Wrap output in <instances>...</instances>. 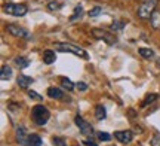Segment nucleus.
I'll use <instances>...</instances> for the list:
<instances>
[{
	"mask_svg": "<svg viewBox=\"0 0 160 146\" xmlns=\"http://www.w3.org/2000/svg\"><path fill=\"white\" fill-rule=\"evenodd\" d=\"M53 48L59 51V52H70V54H74L77 57L83 60H88V52H86L83 48L77 46L74 43H68V42H57V43H53Z\"/></svg>",
	"mask_w": 160,
	"mask_h": 146,
	"instance_id": "f257e3e1",
	"label": "nucleus"
},
{
	"mask_svg": "<svg viewBox=\"0 0 160 146\" xmlns=\"http://www.w3.org/2000/svg\"><path fill=\"white\" fill-rule=\"evenodd\" d=\"M49 118H51V112L48 111V107H45L43 105H37L31 109V119H33V122L36 125H40V127L46 125Z\"/></svg>",
	"mask_w": 160,
	"mask_h": 146,
	"instance_id": "f03ea898",
	"label": "nucleus"
},
{
	"mask_svg": "<svg viewBox=\"0 0 160 146\" xmlns=\"http://www.w3.org/2000/svg\"><path fill=\"white\" fill-rule=\"evenodd\" d=\"M156 5H157V0H144L142 3L138 6L137 15L141 19H150L153 12L156 11Z\"/></svg>",
	"mask_w": 160,
	"mask_h": 146,
	"instance_id": "7ed1b4c3",
	"label": "nucleus"
},
{
	"mask_svg": "<svg viewBox=\"0 0 160 146\" xmlns=\"http://www.w3.org/2000/svg\"><path fill=\"white\" fill-rule=\"evenodd\" d=\"M3 11L12 17H24L28 12V8L24 3H6L3 6Z\"/></svg>",
	"mask_w": 160,
	"mask_h": 146,
	"instance_id": "20e7f679",
	"label": "nucleus"
},
{
	"mask_svg": "<svg viewBox=\"0 0 160 146\" xmlns=\"http://www.w3.org/2000/svg\"><path fill=\"white\" fill-rule=\"evenodd\" d=\"M92 35L95 36L97 39H99V41H104L107 45H114V43H117V37H116L113 33L107 31V30L92 29Z\"/></svg>",
	"mask_w": 160,
	"mask_h": 146,
	"instance_id": "39448f33",
	"label": "nucleus"
},
{
	"mask_svg": "<svg viewBox=\"0 0 160 146\" xmlns=\"http://www.w3.org/2000/svg\"><path fill=\"white\" fill-rule=\"evenodd\" d=\"M6 30H8V33L13 37H21V39H27L28 37V31L22 27H19L18 24H8L6 25Z\"/></svg>",
	"mask_w": 160,
	"mask_h": 146,
	"instance_id": "423d86ee",
	"label": "nucleus"
},
{
	"mask_svg": "<svg viewBox=\"0 0 160 146\" xmlns=\"http://www.w3.org/2000/svg\"><path fill=\"white\" fill-rule=\"evenodd\" d=\"M74 122H76V125L80 128V131H82L85 136H92L93 134V128H92V125L88 122V121H85L80 115H77V116L74 118Z\"/></svg>",
	"mask_w": 160,
	"mask_h": 146,
	"instance_id": "0eeeda50",
	"label": "nucleus"
},
{
	"mask_svg": "<svg viewBox=\"0 0 160 146\" xmlns=\"http://www.w3.org/2000/svg\"><path fill=\"white\" fill-rule=\"evenodd\" d=\"M114 137L120 142V143H131L133 134H132L131 130H125V131H116Z\"/></svg>",
	"mask_w": 160,
	"mask_h": 146,
	"instance_id": "6e6552de",
	"label": "nucleus"
},
{
	"mask_svg": "<svg viewBox=\"0 0 160 146\" xmlns=\"http://www.w3.org/2000/svg\"><path fill=\"white\" fill-rule=\"evenodd\" d=\"M28 136L24 127H18L17 128V142L19 146H27L28 145Z\"/></svg>",
	"mask_w": 160,
	"mask_h": 146,
	"instance_id": "1a4fd4ad",
	"label": "nucleus"
},
{
	"mask_svg": "<svg viewBox=\"0 0 160 146\" xmlns=\"http://www.w3.org/2000/svg\"><path fill=\"white\" fill-rule=\"evenodd\" d=\"M55 60H57V54L55 51H52V49H46L45 52H43V63L45 64H53L55 63Z\"/></svg>",
	"mask_w": 160,
	"mask_h": 146,
	"instance_id": "9d476101",
	"label": "nucleus"
},
{
	"mask_svg": "<svg viewBox=\"0 0 160 146\" xmlns=\"http://www.w3.org/2000/svg\"><path fill=\"white\" fill-rule=\"evenodd\" d=\"M17 82H18V85H19L21 88H28L34 81H33V78H30V76L19 75L18 76V79H17Z\"/></svg>",
	"mask_w": 160,
	"mask_h": 146,
	"instance_id": "9b49d317",
	"label": "nucleus"
},
{
	"mask_svg": "<svg viewBox=\"0 0 160 146\" xmlns=\"http://www.w3.org/2000/svg\"><path fill=\"white\" fill-rule=\"evenodd\" d=\"M48 95L51 97V99H55V100H59V99H62V91L59 89L58 87H49L48 88Z\"/></svg>",
	"mask_w": 160,
	"mask_h": 146,
	"instance_id": "f8f14e48",
	"label": "nucleus"
},
{
	"mask_svg": "<svg viewBox=\"0 0 160 146\" xmlns=\"http://www.w3.org/2000/svg\"><path fill=\"white\" fill-rule=\"evenodd\" d=\"M150 24H151V27L154 30L160 29V11L159 9H156V11L153 12V15L150 18Z\"/></svg>",
	"mask_w": 160,
	"mask_h": 146,
	"instance_id": "ddd939ff",
	"label": "nucleus"
},
{
	"mask_svg": "<svg viewBox=\"0 0 160 146\" xmlns=\"http://www.w3.org/2000/svg\"><path fill=\"white\" fill-rule=\"evenodd\" d=\"M105 116H107L105 107H104L102 105H98L97 107H95V118H97L98 121H102V119H105Z\"/></svg>",
	"mask_w": 160,
	"mask_h": 146,
	"instance_id": "4468645a",
	"label": "nucleus"
},
{
	"mask_svg": "<svg viewBox=\"0 0 160 146\" xmlns=\"http://www.w3.org/2000/svg\"><path fill=\"white\" fill-rule=\"evenodd\" d=\"M138 52H139V55H141L142 58H147V60L154 57V51H153L151 48H139Z\"/></svg>",
	"mask_w": 160,
	"mask_h": 146,
	"instance_id": "2eb2a0df",
	"label": "nucleus"
},
{
	"mask_svg": "<svg viewBox=\"0 0 160 146\" xmlns=\"http://www.w3.org/2000/svg\"><path fill=\"white\" fill-rule=\"evenodd\" d=\"M0 78H2V81H9V79L12 78V69L9 67V66H3V67H2Z\"/></svg>",
	"mask_w": 160,
	"mask_h": 146,
	"instance_id": "dca6fc26",
	"label": "nucleus"
},
{
	"mask_svg": "<svg viewBox=\"0 0 160 146\" xmlns=\"http://www.w3.org/2000/svg\"><path fill=\"white\" fill-rule=\"evenodd\" d=\"M42 137L39 134H30L28 136V145L30 146H42Z\"/></svg>",
	"mask_w": 160,
	"mask_h": 146,
	"instance_id": "f3484780",
	"label": "nucleus"
},
{
	"mask_svg": "<svg viewBox=\"0 0 160 146\" xmlns=\"http://www.w3.org/2000/svg\"><path fill=\"white\" fill-rule=\"evenodd\" d=\"M59 81H61V85H62V87L65 88L67 91H73V89H74V84L70 81L68 78H65V76H61V78H59Z\"/></svg>",
	"mask_w": 160,
	"mask_h": 146,
	"instance_id": "a211bd4d",
	"label": "nucleus"
},
{
	"mask_svg": "<svg viewBox=\"0 0 160 146\" xmlns=\"http://www.w3.org/2000/svg\"><path fill=\"white\" fill-rule=\"evenodd\" d=\"M15 64H17L19 69H25V67L30 66V61L27 58H24V57H17V58H15Z\"/></svg>",
	"mask_w": 160,
	"mask_h": 146,
	"instance_id": "6ab92c4d",
	"label": "nucleus"
},
{
	"mask_svg": "<svg viewBox=\"0 0 160 146\" xmlns=\"http://www.w3.org/2000/svg\"><path fill=\"white\" fill-rule=\"evenodd\" d=\"M157 97H159V95H157V94H154V93H153V94H147V97H145V100L142 101L141 107H145L147 105H151L154 100H157Z\"/></svg>",
	"mask_w": 160,
	"mask_h": 146,
	"instance_id": "aec40b11",
	"label": "nucleus"
},
{
	"mask_svg": "<svg viewBox=\"0 0 160 146\" xmlns=\"http://www.w3.org/2000/svg\"><path fill=\"white\" fill-rule=\"evenodd\" d=\"M101 12H102V8H101V6H95V8H92L91 11L88 12V15L91 18H95V17H98Z\"/></svg>",
	"mask_w": 160,
	"mask_h": 146,
	"instance_id": "412c9836",
	"label": "nucleus"
},
{
	"mask_svg": "<svg viewBox=\"0 0 160 146\" xmlns=\"http://www.w3.org/2000/svg\"><path fill=\"white\" fill-rule=\"evenodd\" d=\"M82 14H83V8H82V5H77L74 8V15L71 17V21H74V19L80 18V17H82Z\"/></svg>",
	"mask_w": 160,
	"mask_h": 146,
	"instance_id": "4be33fe9",
	"label": "nucleus"
},
{
	"mask_svg": "<svg viewBox=\"0 0 160 146\" xmlns=\"http://www.w3.org/2000/svg\"><path fill=\"white\" fill-rule=\"evenodd\" d=\"M28 97H30V99H33V100H37V101H42V100H43V97H42L39 93H36V91H31V89L28 91Z\"/></svg>",
	"mask_w": 160,
	"mask_h": 146,
	"instance_id": "5701e85b",
	"label": "nucleus"
},
{
	"mask_svg": "<svg viewBox=\"0 0 160 146\" xmlns=\"http://www.w3.org/2000/svg\"><path fill=\"white\" fill-rule=\"evenodd\" d=\"M98 139L101 142H110L111 140V136H110L108 133H99V134H98Z\"/></svg>",
	"mask_w": 160,
	"mask_h": 146,
	"instance_id": "b1692460",
	"label": "nucleus"
},
{
	"mask_svg": "<svg viewBox=\"0 0 160 146\" xmlns=\"http://www.w3.org/2000/svg\"><path fill=\"white\" fill-rule=\"evenodd\" d=\"M123 27H125V23H122V21H114V23L111 24V29L114 30H122L123 29Z\"/></svg>",
	"mask_w": 160,
	"mask_h": 146,
	"instance_id": "393cba45",
	"label": "nucleus"
},
{
	"mask_svg": "<svg viewBox=\"0 0 160 146\" xmlns=\"http://www.w3.org/2000/svg\"><path fill=\"white\" fill-rule=\"evenodd\" d=\"M52 142H53V146H67L65 143H64L62 139H59V137H53Z\"/></svg>",
	"mask_w": 160,
	"mask_h": 146,
	"instance_id": "a878e982",
	"label": "nucleus"
},
{
	"mask_svg": "<svg viewBox=\"0 0 160 146\" xmlns=\"http://www.w3.org/2000/svg\"><path fill=\"white\" fill-rule=\"evenodd\" d=\"M151 146H160V136L156 134L153 139H151Z\"/></svg>",
	"mask_w": 160,
	"mask_h": 146,
	"instance_id": "bb28decb",
	"label": "nucleus"
},
{
	"mask_svg": "<svg viewBox=\"0 0 160 146\" xmlns=\"http://www.w3.org/2000/svg\"><path fill=\"white\" fill-rule=\"evenodd\" d=\"M76 87H77V89H79V91H86V89H88V85H86L85 82H79Z\"/></svg>",
	"mask_w": 160,
	"mask_h": 146,
	"instance_id": "cd10ccee",
	"label": "nucleus"
},
{
	"mask_svg": "<svg viewBox=\"0 0 160 146\" xmlns=\"http://www.w3.org/2000/svg\"><path fill=\"white\" fill-rule=\"evenodd\" d=\"M58 8H59V5H57V3H49V9H51V11L58 9Z\"/></svg>",
	"mask_w": 160,
	"mask_h": 146,
	"instance_id": "c85d7f7f",
	"label": "nucleus"
},
{
	"mask_svg": "<svg viewBox=\"0 0 160 146\" xmlns=\"http://www.w3.org/2000/svg\"><path fill=\"white\" fill-rule=\"evenodd\" d=\"M83 143H85L86 146H98V145H95L92 140H86V142H83Z\"/></svg>",
	"mask_w": 160,
	"mask_h": 146,
	"instance_id": "c756f323",
	"label": "nucleus"
},
{
	"mask_svg": "<svg viewBox=\"0 0 160 146\" xmlns=\"http://www.w3.org/2000/svg\"><path fill=\"white\" fill-rule=\"evenodd\" d=\"M157 66H159V67H160V61H157Z\"/></svg>",
	"mask_w": 160,
	"mask_h": 146,
	"instance_id": "7c9ffc66",
	"label": "nucleus"
}]
</instances>
